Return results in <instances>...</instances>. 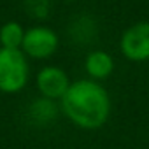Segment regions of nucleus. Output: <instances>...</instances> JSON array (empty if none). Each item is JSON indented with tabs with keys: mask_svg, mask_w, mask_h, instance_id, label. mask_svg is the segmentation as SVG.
Listing matches in <instances>:
<instances>
[{
	"mask_svg": "<svg viewBox=\"0 0 149 149\" xmlns=\"http://www.w3.org/2000/svg\"><path fill=\"white\" fill-rule=\"evenodd\" d=\"M63 114L79 128L97 130L104 126L111 114V98L107 90L93 79L70 83L60 100Z\"/></svg>",
	"mask_w": 149,
	"mask_h": 149,
	"instance_id": "f257e3e1",
	"label": "nucleus"
},
{
	"mask_svg": "<svg viewBox=\"0 0 149 149\" xmlns=\"http://www.w3.org/2000/svg\"><path fill=\"white\" fill-rule=\"evenodd\" d=\"M30 76L26 54L21 49L0 47V91L18 93L21 91Z\"/></svg>",
	"mask_w": 149,
	"mask_h": 149,
	"instance_id": "f03ea898",
	"label": "nucleus"
},
{
	"mask_svg": "<svg viewBox=\"0 0 149 149\" xmlns=\"http://www.w3.org/2000/svg\"><path fill=\"white\" fill-rule=\"evenodd\" d=\"M58 49V35L46 26H33L25 32L21 51L35 60L49 58Z\"/></svg>",
	"mask_w": 149,
	"mask_h": 149,
	"instance_id": "7ed1b4c3",
	"label": "nucleus"
},
{
	"mask_svg": "<svg viewBox=\"0 0 149 149\" xmlns=\"http://www.w3.org/2000/svg\"><path fill=\"white\" fill-rule=\"evenodd\" d=\"M121 53L130 61H146L149 60V23L140 21L132 25L119 40Z\"/></svg>",
	"mask_w": 149,
	"mask_h": 149,
	"instance_id": "20e7f679",
	"label": "nucleus"
},
{
	"mask_svg": "<svg viewBox=\"0 0 149 149\" xmlns=\"http://www.w3.org/2000/svg\"><path fill=\"white\" fill-rule=\"evenodd\" d=\"M68 86H70L68 76L60 67H44L37 74V88H39L42 98H47L53 102L61 100L63 95L67 93Z\"/></svg>",
	"mask_w": 149,
	"mask_h": 149,
	"instance_id": "39448f33",
	"label": "nucleus"
},
{
	"mask_svg": "<svg viewBox=\"0 0 149 149\" xmlns=\"http://www.w3.org/2000/svg\"><path fill=\"white\" fill-rule=\"evenodd\" d=\"M84 68L88 72V76L97 81V79H105L109 77L112 70H114V60L111 54H107L105 51H91L86 56L84 61Z\"/></svg>",
	"mask_w": 149,
	"mask_h": 149,
	"instance_id": "423d86ee",
	"label": "nucleus"
},
{
	"mask_svg": "<svg viewBox=\"0 0 149 149\" xmlns=\"http://www.w3.org/2000/svg\"><path fill=\"white\" fill-rule=\"evenodd\" d=\"M25 30L19 23L9 21L0 28V44L6 49H21Z\"/></svg>",
	"mask_w": 149,
	"mask_h": 149,
	"instance_id": "0eeeda50",
	"label": "nucleus"
},
{
	"mask_svg": "<svg viewBox=\"0 0 149 149\" xmlns=\"http://www.w3.org/2000/svg\"><path fill=\"white\" fill-rule=\"evenodd\" d=\"M30 114H32L33 119H37L39 123H46V121L56 118V105H54L53 100L40 98V100H37V102L32 104Z\"/></svg>",
	"mask_w": 149,
	"mask_h": 149,
	"instance_id": "6e6552de",
	"label": "nucleus"
}]
</instances>
